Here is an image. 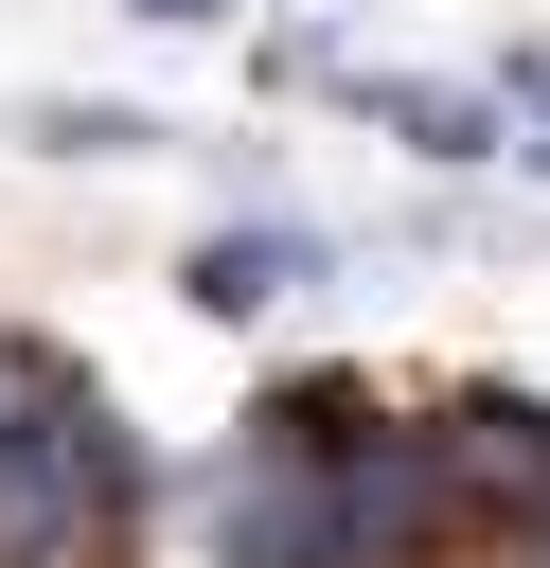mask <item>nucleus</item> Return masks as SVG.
Returning a JSON list of instances; mask_svg holds the SVG:
<instances>
[{
	"label": "nucleus",
	"mask_w": 550,
	"mask_h": 568,
	"mask_svg": "<svg viewBox=\"0 0 550 568\" xmlns=\"http://www.w3.org/2000/svg\"><path fill=\"white\" fill-rule=\"evenodd\" d=\"M284 284H319V231H213L195 248V302H231V320L284 302Z\"/></svg>",
	"instance_id": "nucleus-2"
},
{
	"label": "nucleus",
	"mask_w": 550,
	"mask_h": 568,
	"mask_svg": "<svg viewBox=\"0 0 550 568\" xmlns=\"http://www.w3.org/2000/svg\"><path fill=\"white\" fill-rule=\"evenodd\" d=\"M142 515H160V462L124 444V408L71 355L0 337V568H124Z\"/></svg>",
	"instance_id": "nucleus-1"
}]
</instances>
